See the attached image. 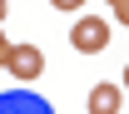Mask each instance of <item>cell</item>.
Instances as JSON below:
<instances>
[{"mask_svg":"<svg viewBox=\"0 0 129 114\" xmlns=\"http://www.w3.org/2000/svg\"><path fill=\"white\" fill-rule=\"evenodd\" d=\"M124 84H129V65H124Z\"/></svg>","mask_w":129,"mask_h":114,"instance_id":"obj_9","label":"cell"},{"mask_svg":"<svg viewBox=\"0 0 129 114\" xmlns=\"http://www.w3.org/2000/svg\"><path fill=\"white\" fill-rule=\"evenodd\" d=\"M70 45L80 50V55H99V50L109 45V20L80 15V20H75V30H70Z\"/></svg>","mask_w":129,"mask_h":114,"instance_id":"obj_1","label":"cell"},{"mask_svg":"<svg viewBox=\"0 0 129 114\" xmlns=\"http://www.w3.org/2000/svg\"><path fill=\"white\" fill-rule=\"evenodd\" d=\"M109 10H114V15H119V20L129 25V0H109Z\"/></svg>","mask_w":129,"mask_h":114,"instance_id":"obj_5","label":"cell"},{"mask_svg":"<svg viewBox=\"0 0 129 114\" xmlns=\"http://www.w3.org/2000/svg\"><path fill=\"white\" fill-rule=\"evenodd\" d=\"M40 69H45V55L35 45H25V40L10 45V55H5V74L10 80H40Z\"/></svg>","mask_w":129,"mask_h":114,"instance_id":"obj_2","label":"cell"},{"mask_svg":"<svg viewBox=\"0 0 129 114\" xmlns=\"http://www.w3.org/2000/svg\"><path fill=\"white\" fill-rule=\"evenodd\" d=\"M50 5H55V10H64V15H70V10H80L84 0H50Z\"/></svg>","mask_w":129,"mask_h":114,"instance_id":"obj_6","label":"cell"},{"mask_svg":"<svg viewBox=\"0 0 129 114\" xmlns=\"http://www.w3.org/2000/svg\"><path fill=\"white\" fill-rule=\"evenodd\" d=\"M0 114H55V104L40 99L35 89H5L0 94Z\"/></svg>","mask_w":129,"mask_h":114,"instance_id":"obj_3","label":"cell"},{"mask_svg":"<svg viewBox=\"0 0 129 114\" xmlns=\"http://www.w3.org/2000/svg\"><path fill=\"white\" fill-rule=\"evenodd\" d=\"M5 10H10V5H5V0H0V20H5Z\"/></svg>","mask_w":129,"mask_h":114,"instance_id":"obj_8","label":"cell"},{"mask_svg":"<svg viewBox=\"0 0 129 114\" xmlns=\"http://www.w3.org/2000/svg\"><path fill=\"white\" fill-rule=\"evenodd\" d=\"M119 84H94L89 89V114H119Z\"/></svg>","mask_w":129,"mask_h":114,"instance_id":"obj_4","label":"cell"},{"mask_svg":"<svg viewBox=\"0 0 129 114\" xmlns=\"http://www.w3.org/2000/svg\"><path fill=\"white\" fill-rule=\"evenodd\" d=\"M10 45H15V40H5V30H0V69H5V55H10Z\"/></svg>","mask_w":129,"mask_h":114,"instance_id":"obj_7","label":"cell"}]
</instances>
